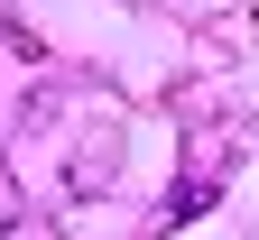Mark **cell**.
Instances as JSON below:
<instances>
[{"label":"cell","mask_w":259,"mask_h":240,"mask_svg":"<svg viewBox=\"0 0 259 240\" xmlns=\"http://www.w3.org/2000/svg\"><path fill=\"white\" fill-rule=\"evenodd\" d=\"M111 166H120L111 139H93L83 157H65V194H102V185H111Z\"/></svg>","instance_id":"6da1fadb"}]
</instances>
